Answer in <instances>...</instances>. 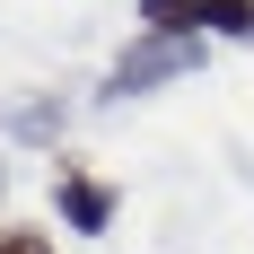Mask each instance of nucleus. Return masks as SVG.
I'll list each match as a JSON object with an SVG mask.
<instances>
[{"instance_id":"f257e3e1","label":"nucleus","mask_w":254,"mask_h":254,"mask_svg":"<svg viewBox=\"0 0 254 254\" xmlns=\"http://www.w3.org/2000/svg\"><path fill=\"white\" fill-rule=\"evenodd\" d=\"M140 35H184V44H254V0H140Z\"/></svg>"},{"instance_id":"f03ea898","label":"nucleus","mask_w":254,"mask_h":254,"mask_svg":"<svg viewBox=\"0 0 254 254\" xmlns=\"http://www.w3.org/2000/svg\"><path fill=\"white\" fill-rule=\"evenodd\" d=\"M202 53H210V44H184V35H140V44L105 70V97H140V88H158V79H184V70H202Z\"/></svg>"},{"instance_id":"7ed1b4c3","label":"nucleus","mask_w":254,"mask_h":254,"mask_svg":"<svg viewBox=\"0 0 254 254\" xmlns=\"http://www.w3.org/2000/svg\"><path fill=\"white\" fill-rule=\"evenodd\" d=\"M53 202H62V228H79V237H105V228H114V184L88 176L79 158L53 167Z\"/></svg>"},{"instance_id":"20e7f679","label":"nucleus","mask_w":254,"mask_h":254,"mask_svg":"<svg viewBox=\"0 0 254 254\" xmlns=\"http://www.w3.org/2000/svg\"><path fill=\"white\" fill-rule=\"evenodd\" d=\"M0 254H53L44 228H0Z\"/></svg>"}]
</instances>
